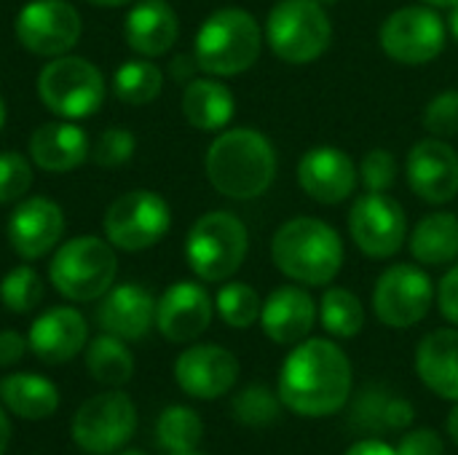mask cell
I'll return each instance as SVG.
<instances>
[{
    "label": "cell",
    "mask_w": 458,
    "mask_h": 455,
    "mask_svg": "<svg viewBox=\"0 0 458 455\" xmlns=\"http://www.w3.org/2000/svg\"><path fill=\"white\" fill-rule=\"evenodd\" d=\"M118 274L115 252L97 236H75L64 241L48 265V279L59 295L75 303L102 298Z\"/></svg>",
    "instance_id": "5"
},
{
    "label": "cell",
    "mask_w": 458,
    "mask_h": 455,
    "mask_svg": "<svg viewBox=\"0 0 458 455\" xmlns=\"http://www.w3.org/2000/svg\"><path fill=\"white\" fill-rule=\"evenodd\" d=\"M123 35L137 54L161 56L177 43L180 19L166 0H142L126 13Z\"/></svg>",
    "instance_id": "23"
},
{
    "label": "cell",
    "mask_w": 458,
    "mask_h": 455,
    "mask_svg": "<svg viewBox=\"0 0 458 455\" xmlns=\"http://www.w3.org/2000/svg\"><path fill=\"white\" fill-rule=\"evenodd\" d=\"M437 306H440L443 316L458 327V265L443 276V282L437 287Z\"/></svg>",
    "instance_id": "42"
},
{
    "label": "cell",
    "mask_w": 458,
    "mask_h": 455,
    "mask_svg": "<svg viewBox=\"0 0 458 455\" xmlns=\"http://www.w3.org/2000/svg\"><path fill=\"white\" fill-rule=\"evenodd\" d=\"M445 24H448V32L458 40V3L456 5H451V13H448V21H445Z\"/></svg>",
    "instance_id": "48"
},
{
    "label": "cell",
    "mask_w": 458,
    "mask_h": 455,
    "mask_svg": "<svg viewBox=\"0 0 458 455\" xmlns=\"http://www.w3.org/2000/svg\"><path fill=\"white\" fill-rule=\"evenodd\" d=\"M448 434H451V440L458 445V402L451 408V413H448Z\"/></svg>",
    "instance_id": "47"
},
{
    "label": "cell",
    "mask_w": 458,
    "mask_h": 455,
    "mask_svg": "<svg viewBox=\"0 0 458 455\" xmlns=\"http://www.w3.org/2000/svg\"><path fill=\"white\" fill-rule=\"evenodd\" d=\"M360 180L368 190L373 193H386L397 182V161L389 150L376 147L365 153L362 166H360Z\"/></svg>",
    "instance_id": "39"
},
{
    "label": "cell",
    "mask_w": 458,
    "mask_h": 455,
    "mask_svg": "<svg viewBox=\"0 0 458 455\" xmlns=\"http://www.w3.org/2000/svg\"><path fill=\"white\" fill-rule=\"evenodd\" d=\"M8 442H11V421L5 416V405L0 402V455H5Z\"/></svg>",
    "instance_id": "46"
},
{
    "label": "cell",
    "mask_w": 458,
    "mask_h": 455,
    "mask_svg": "<svg viewBox=\"0 0 458 455\" xmlns=\"http://www.w3.org/2000/svg\"><path fill=\"white\" fill-rule=\"evenodd\" d=\"M27 341H30V351L40 362L64 365L83 351L89 341V324L81 311L70 306H56L32 322Z\"/></svg>",
    "instance_id": "20"
},
{
    "label": "cell",
    "mask_w": 458,
    "mask_h": 455,
    "mask_svg": "<svg viewBox=\"0 0 458 455\" xmlns=\"http://www.w3.org/2000/svg\"><path fill=\"white\" fill-rule=\"evenodd\" d=\"M424 126L432 137L448 139L458 134V91L437 94L424 110Z\"/></svg>",
    "instance_id": "38"
},
{
    "label": "cell",
    "mask_w": 458,
    "mask_h": 455,
    "mask_svg": "<svg viewBox=\"0 0 458 455\" xmlns=\"http://www.w3.org/2000/svg\"><path fill=\"white\" fill-rule=\"evenodd\" d=\"M3 123H5V102L0 97V129H3Z\"/></svg>",
    "instance_id": "51"
},
{
    "label": "cell",
    "mask_w": 458,
    "mask_h": 455,
    "mask_svg": "<svg viewBox=\"0 0 458 455\" xmlns=\"http://www.w3.org/2000/svg\"><path fill=\"white\" fill-rule=\"evenodd\" d=\"M86 3H91V5H105V8H118V5H126V3H131V0H86Z\"/></svg>",
    "instance_id": "49"
},
{
    "label": "cell",
    "mask_w": 458,
    "mask_h": 455,
    "mask_svg": "<svg viewBox=\"0 0 458 455\" xmlns=\"http://www.w3.org/2000/svg\"><path fill=\"white\" fill-rule=\"evenodd\" d=\"M70 432L75 445L86 453H115L137 432V408L123 392L97 394L75 410Z\"/></svg>",
    "instance_id": "10"
},
{
    "label": "cell",
    "mask_w": 458,
    "mask_h": 455,
    "mask_svg": "<svg viewBox=\"0 0 458 455\" xmlns=\"http://www.w3.org/2000/svg\"><path fill=\"white\" fill-rule=\"evenodd\" d=\"M172 455H201V453H196V451H191V453H172Z\"/></svg>",
    "instance_id": "54"
},
{
    "label": "cell",
    "mask_w": 458,
    "mask_h": 455,
    "mask_svg": "<svg viewBox=\"0 0 458 455\" xmlns=\"http://www.w3.org/2000/svg\"><path fill=\"white\" fill-rule=\"evenodd\" d=\"M424 3H429L435 8H451V5H456L458 0H424Z\"/></svg>",
    "instance_id": "50"
},
{
    "label": "cell",
    "mask_w": 458,
    "mask_h": 455,
    "mask_svg": "<svg viewBox=\"0 0 458 455\" xmlns=\"http://www.w3.org/2000/svg\"><path fill=\"white\" fill-rule=\"evenodd\" d=\"M172 228V209L156 190H129L105 215V236L123 252L156 247Z\"/></svg>",
    "instance_id": "9"
},
{
    "label": "cell",
    "mask_w": 458,
    "mask_h": 455,
    "mask_svg": "<svg viewBox=\"0 0 458 455\" xmlns=\"http://www.w3.org/2000/svg\"><path fill=\"white\" fill-rule=\"evenodd\" d=\"M271 257L293 282L325 287L344 265V241L333 225L317 217H293L274 233Z\"/></svg>",
    "instance_id": "3"
},
{
    "label": "cell",
    "mask_w": 458,
    "mask_h": 455,
    "mask_svg": "<svg viewBox=\"0 0 458 455\" xmlns=\"http://www.w3.org/2000/svg\"><path fill=\"white\" fill-rule=\"evenodd\" d=\"M196 70H199V62H196V56L191 59V56L180 54V56H174V62H172V78H174V80L191 83V75H193Z\"/></svg>",
    "instance_id": "45"
},
{
    "label": "cell",
    "mask_w": 458,
    "mask_h": 455,
    "mask_svg": "<svg viewBox=\"0 0 458 455\" xmlns=\"http://www.w3.org/2000/svg\"><path fill=\"white\" fill-rule=\"evenodd\" d=\"M64 233V215L59 204L43 196L21 198L8 220V241L24 260L48 255Z\"/></svg>",
    "instance_id": "18"
},
{
    "label": "cell",
    "mask_w": 458,
    "mask_h": 455,
    "mask_svg": "<svg viewBox=\"0 0 458 455\" xmlns=\"http://www.w3.org/2000/svg\"><path fill=\"white\" fill-rule=\"evenodd\" d=\"M352 397V362L325 338L301 341L279 370V400L303 418H327Z\"/></svg>",
    "instance_id": "1"
},
{
    "label": "cell",
    "mask_w": 458,
    "mask_h": 455,
    "mask_svg": "<svg viewBox=\"0 0 458 455\" xmlns=\"http://www.w3.org/2000/svg\"><path fill=\"white\" fill-rule=\"evenodd\" d=\"M118 455H148V453H142V451H121Z\"/></svg>",
    "instance_id": "53"
},
{
    "label": "cell",
    "mask_w": 458,
    "mask_h": 455,
    "mask_svg": "<svg viewBox=\"0 0 458 455\" xmlns=\"http://www.w3.org/2000/svg\"><path fill=\"white\" fill-rule=\"evenodd\" d=\"M349 233L368 257L386 260L397 255L408 239L405 209L392 196L368 190L352 204Z\"/></svg>",
    "instance_id": "13"
},
{
    "label": "cell",
    "mask_w": 458,
    "mask_h": 455,
    "mask_svg": "<svg viewBox=\"0 0 458 455\" xmlns=\"http://www.w3.org/2000/svg\"><path fill=\"white\" fill-rule=\"evenodd\" d=\"M30 349V341L19 335L16 330H3L0 333V367H13L24 359Z\"/></svg>",
    "instance_id": "43"
},
{
    "label": "cell",
    "mask_w": 458,
    "mask_h": 455,
    "mask_svg": "<svg viewBox=\"0 0 458 455\" xmlns=\"http://www.w3.org/2000/svg\"><path fill=\"white\" fill-rule=\"evenodd\" d=\"M86 370L97 383L118 389L131 381L134 357L121 338L105 333L86 346Z\"/></svg>",
    "instance_id": "29"
},
{
    "label": "cell",
    "mask_w": 458,
    "mask_h": 455,
    "mask_svg": "<svg viewBox=\"0 0 458 455\" xmlns=\"http://www.w3.org/2000/svg\"><path fill=\"white\" fill-rule=\"evenodd\" d=\"M319 322L333 338H354L365 327V308L360 298L344 287H330L319 303Z\"/></svg>",
    "instance_id": "30"
},
{
    "label": "cell",
    "mask_w": 458,
    "mask_h": 455,
    "mask_svg": "<svg viewBox=\"0 0 458 455\" xmlns=\"http://www.w3.org/2000/svg\"><path fill=\"white\" fill-rule=\"evenodd\" d=\"M445 453V445L440 440L437 432L432 429H416V432H408L400 445H397V455H443Z\"/></svg>",
    "instance_id": "40"
},
{
    "label": "cell",
    "mask_w": 458,
    "mask_h": 455,
    "mask_svg": "<svg viewBox=\"0 0 458 455\" xmlns=\"http://www.w3.org/2000/svg\"><path fill=\"white\" fill-rule=\"evenodd\" d=\"M161 86H164V72L148 59L123 62L113 75L115 97L126 105H134V107L153 102L161 94Z\"/></svg>",
    "instance_id": "32"
},
{
    "label": "cell",
    "mask_w": 458,
    "mask_h": 455,
    "mask_svg": "<svg viewBox=\"0 0 458 455\" xmlns=\"http://www.w3.org/2000/svg\"><path fill=\"white\" fill-rule=\"evenodd\" d=\"M204 169L220 196L250 201L271 188L276 177V153L258 129H231L215 137Z\"/></svg>",
    "instance_id": "2"
},
{
    "label": "cell",
    "mask_w": 458,
    "mask_h": 455,
    "mask_svg": "<svg viewBox=\"0 0 458 455\" xmlns=\"http://www.w3.org/2000/svg\"><path fill=\"white\" fill-rule=\"evenodd\" d=\"M97 324L121 341H140L156 324V300L140 284L107 290L97 308Z\"/></svg>",
    "instance_id": "21"
},
{
    "label": "cell",
    "mask_w": 458,
    "mask_h": 455,
    "mask_svg": "<svg viewBox=\"0 0 458 455\" xmlns=\"http://www.w3.org/2000/svg\"><path fill=\"white\" fill-rule=\"evenodd\" d=\"M38 97L54 115L89 118L105 102V78L83 56H54L38 75Z\"/></svg>",
    "instance_id": "8"
},
{
    "label": "cell",
    "mask_w": 458,
    "mask_h": 455,
    "mask_svg": "<svg viewBox=\"0 0 458 455\" xmlns=\"http://www.w3.org/2000/svg\"><path fill=\"white\" fill-rule=\"evenodd\" d=\"M266 38L282 62L306 64L327 51L333 24L325 5L314 0H282L268 13Z\"/></svg>",
    "instance_id": "7"
},
{
    "label": "cell",
    "mask_w": 458,
    "mask_h": 455,
    "mask_svg": "<svg viewBox=\"0 0 458 455\" xmlns=\"http://www.w3.org/2000/svg\"><path fill=\"white\" fill-rule=\"evenodd\" d=\"M279 413H282V400L266 386H247L233 400L236 421L250 429H266V426L276 424Z\"/></svg>",
    "instance_id": "34"
},
{
    "label": "cell",
    "mask_w": 458,
    "mask_h": 455,
    "mask_svg": "<svg viewBox=\"0 0 458 455\" xmlns=\"http://www.w3.org/2000/svg\"><path fill=\"white\" fill-rule=\"evenodd\" d=\"M416 373L429 392L458 402V330H435L421 338Z\"/></svg>",
    "instance_id": "25"
},
{
    "label": "cell",
    "mask_w": 458,
    "mask_h": 455,
    "mask_svg": "<svg viewBox=\"0 0 458 455\" xmlns=\"http://www.w3.org/2000/svg\"><path fill=\"white\" fill-rule=\"evenodd\" d=\"M376 418H378L381 426H386V429H405V426H411V421H413V408H411L405 400L386 397L384 402L376 405ZM378 421H376V424H378Z\"/></svg>",
    "instance_id": "41"
},
{
    "label": "cell",
    "mask_w": 458,
    "mask_h": 455,
    "mask_svg": "<svg viewBox=\"0 0 458 455\" xmlns=\"http://www.w3.org/2000/svg\"><path fill=\"white\" fill-rule=\"evenodd\" d=\"M156 440L166 453H191L204 440V424L196 410L185 405H172L158 416Z\"/></svg>",
    "instance_id": "31"
},
{
    "label": "cell",
    "mask_w": 458,
    "mask_h": 455,
    "mask_svg": "<svg viewBox=\"0 0 458 455\" xmlns=\"http://www.w3.org/2000/svg\"><path fill=\"white\" fill-rule=\"evenodd\" d=\"M344 455H397V451L381 440H362V442L352 445Z\"/></svg>",
    "instance_id": "44"
},
{
    "label": "cell",
    "mask_w": 458,
    "mask_h": 455,
    "mask_svg": "<svg viewBox=\"0 0 458 455\" xmlns=\"http://www.w3.org/2000/svg\"><path fill=\"white\" fill-rule=\"evenodd\" d=\"M357 166L341 147H314L298 164L301 188L319 204H341L357 188Z\"/></svg>",
    "instance_id": "19"
},
{
    "label": "cell",
    "mask_w": 458,
    "mask_h": 455,
    "mask_svg": "<svg viewBox=\"0 0 458 455\" xmlns=\"http://www.w3.org/2000/svg\"><path fill=\"white\" fill-rule=\"evenodd\" d=\"M408 185L427 204H448L458 196V153L443 139H421L405 164Z\"/></svg>",
    "instance_id": "16"
},
{
    "label": "cell",
    "mask_w": 458,
    "mask_h": 455,
    "mask_svg": "<svg viewBox=\"0 0 458 455\" xmlns=\"http://www.w3.org/2000/svg\"><path fill=\"white\" fill-rule=\"evenodd\" d=\"M247 228L233 212L201 215L185 239V257L193 274L204 282L231 279L247 257Z\"/></svg>",
    "instance_id": "6"
},
{
    "label": "cell",
    "mask_w": 458,
    "mask_h": 455,
    "mask_svg": "<svg viewBox=\"0 0 458 455\" xmlns=\"http://www.w3.org/2000/svg\"><path fill=\"white\" fill-rule=\"evenodd\" d=\"M432 303H435L432 279L411 263H397L386 268L373 290L376 316L394 330H408L419 324L429 314Z\"/></svg>",
    "instance_id": "12"
},
{
    "label": "cell",
    "mask_w": 458,
    "mask_h": 455,
    "mask_svg": "<svg viewBox=\"0 0 458 455\" xmlns=\"http://www.w3.org/2000/svg\"><path fill=\"white\" fill-rule=\"evenodd\" d=\"M81 13L67 0H30L13 21L16 40L35 56H62L81 38Z\"/></svg>",
    "instance_id": "14"
},
{
    "label": "cell",
    "mask_w": 458,
    "mask_h": 455,
    "mask_svg": "<svg viewBox=\"0 0 458 455\" xmlns=\"http://www.w3.org/2000/svg\"><path fill=\"white\" fill-rule=\"evenodd\" d=\"M215 308H217L220 319H223L228 327H233V330H247V327H252V324L260 319L263 300H260V295H258L250 284L231 282V284H225V287L217 292Z\"/></svg>",
    "instance_id": "33"
},
{
    "label": "cell",
    "mask_w": 458,
    "mask_h": 455,
    "mask_svg": "<svg viewBox=\"0 0 458 455\" xmlns=\"http://www.w3.org/2000/svg\"><path fill=\"white\" fill-rule=\"evenodd\" d=\"M0 402L24 421H43L59 408V389L35 373H11L0 381Z\"/></svg>",
    "instance_id": "27"
},
{
    "label": "cell",
    "mask_w": 458,
    "mask_h": 455,
    "mask_svg": "<svg viewBox=\"0 0 458 455\" xmlns=\"http://www.w3.org/2000/svg\"><path fill=\"white\" fill-rule=\"evenodd\" d=\"M0 300L13 314H30L43 300V282L35 268L19 265L0 282Z\"/></svg>",
    "instance_id": "35"
},
{
    "label": "cell",
    "mask_w": 458,
    "mask_h": 455,
    "mask_svg": "<svg viewBox=\"0 0 458 455\" xmlns=\"http://www.w3.org/2000/svg\"><path fill=\"white\" fill-rule=\"evenodd\" d=\"M30 156L43 172L62 174L78 169L91 156V150L83 129H78L75 123L54 121L35 129V134L30 137Z\"/></svg>",
    "instance_id": "24"
},
{
    "label": "cell",
    "mask_w": 458,
    "mask_h": 455,
    "mask_svg": "<svg viewBox=\"0 0 458 455\" xmlns=\"http://www.w3.org/2000/svg\"><path fill=\"white\" fill-rule=\"evenodd\" d=\"M448 24L427 5H405L381 24V48L400 64H427L445 48Z\"/></svg>",
    "instance_id": "11"
},
{
    "label": "cell",
    "mask_w": 458,
    "mask_h": 455,
    "mask_svg": "<svg viewBox=\"0 0 458 455\" xmlns=\"http://www.w3.org/2000/svg\"><path fill=\"white\" fill-rule=\"evenodd\" d=\"M314 3H319V5H325V8H327V5H335L338 0H314Z\"/></svg>",
    "instance_id": "52"
},
{
    "label": "cell",
    "mask_w": 458,
    "mask_h": 455,
    "mask_svg": "<svg viewBox=\"0 0 458 455\" xmlns=\"http://www.w3.org/2000/svg\"><path fill=\"white\" fill-rule=\"evenodd\" d=\"M317 303L301 287H279L268 295L260 311L263 333L279 346H298L306 341L317 322Z\"/></svg>",
    "instance_id": "22"
},
{
    "label": "cell",
    "mask_w": 458,
    "mask_h": 455,
    "mask_svg": "<svg viewBox=\"0 0 458 455\" xmlns=\"http://www.w3.org/2000/svg\"><path fill=\"white\" fill-rule=\"evenodd\" d=\"M137 150V139L129 129H121V126H110L99 134V139L94 142V150H91V158L97 166H105V169H115V166H123L126 161H131Z\"/></svg>",
    "instance_id": "36"
},
{
    "label": "cell",
    "mask_w": 458,
    "mask_h": 455,
    "mask_svg": "<svg viewBox=\"0 0 458 455\" xmlns=\"http://www.w3.org/2000/svg\"><path fill=\"white\" fill-rule=\"evenodd\" d=\"M32 185V166L24 156L13 150L0 153V204L21 201Z\"/></svg>",
    "instance_id": "37"
},
{
    "label": "cell",
    "mask_w": 458,
    "mask_h": 455,
    "mask_svg": "<svg viewBox=\"0 0 458 455\" xmlns=\"http://www.w3.org/2000/svg\"><path fill=\"white\" fill-rule=\"evenodd\" d=\"M411 255L424 265H445L458 257V217L451 212L427 215L411 233Z\"/></svg>",
    "instance_id": "28"
},
{
    "label": "cell",
    "mask_w": 458,
    "mask_h": 455,
    "mask_svg": "<svg viewBox=\"0 0 458 455\" xmlns=\"http://www.w3.org/2000/svg\"><path fill=\"white\" fill-rule=\"evenodd\" d=\"M193 46L199 70L217 78H231L247 72L258 62L263 29L252 13L242 8H220L199 27Z\"/></svg>",
    "instance_id": "4"
},
{
    "label": "cell",
    "mask_w": 458,
    "mask_h": 455,
    "mask_svg": "<svg viewBox=\"0 0 458 455\" xmlns=\"http://www.w3.org/2000/svg\"><path fill=\"white\" fill-rule=\"evenodd\" d=\"M236 99L231 88L212 78H196L185 83L182 91V115L199 131H220L231 123Z\"/></svg>",
    "instance_id": "26"
},
{
    "label": "cell",
    "mask_w": 458,
    "mask_h": 455,
    "mask_svg": "<svg viewBox=\"0 0 458 455\" xmlns=\"http://www.w3.org/2000/svg\"><path fill=\"white\" fill-rule=\"evenodd\" d=\"M174 381L193 400H220L239 381V359L215 343L191 346L174 362Z\"/></svg>",
    "instance_id": "15"
},
{
    "label": "cell",
    "mask_w": 458,
    "mask_h": 455,
    "mask_svg": "<svg viewBox=\"0 0 458 455\" xmlns=\"http://www.w3.org/2000/svg\"><path fill=\"white\" fill-rule=\"evenodd\" d=\"M212 324V298L196 282L172 284L156 303V327L169 343H191Z\"/></svg>",
    "instance_id": "17"
}]
</instances>
